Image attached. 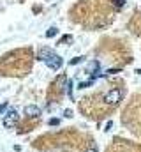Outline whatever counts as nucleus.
<instances>
[{"label":"nucleus","instance_id":"nucleus-14","mask_svg":"<svg viewBox=\"0 0 141 152\" xmlns=\"http://www.w3.org/2000/svg\"><path fill=\"white\" fill-rule=\"evenodd\" d=\"M85 152H97V149H95V147H90V149H86Z\"/></svg>","mask_w":141,"mask_h":152},{"label":"nucleus","instance_id":"nucleus-11","mask_svg":"<svg viewBox=\"0 0 141 152\" xmlns=\"http://www.w3.org/2000/svg\"><path fill=\"white\" fill-rule=\"evenodd\" d=\"M7 110V103H4V104H0V113H4Z\"/></svg>","mask_w":141,"mask_h":152},{"label":"nucleus","instance_id":"nucleus-2","mask_svg":"<svg viewBox=\"0 0 141 152\" xmlns=\"http://www.w3.org/2000/svg\"><path fill=\"white\" fill-rule=\"evenodd\" d=\"M120 101H122V90H118V88H113V90H109V92L104 94V103L106 104L116 106Z\"/></svg>","mask_w":141,"mask_h":152},{"label":"nucleus","instance_id":"nucleus-15","mask_svg":"<svg viewBox=\"0 0 141 152\" xmlns=\"http://www.w3.org/2000/svg\"><path fill=\"white\" fill-rule=\"evenodd\" d=\"M65 117H72V112L70 110H65Z\"/></svg>","mask_w":141,"mask_h":152},{"label":"nucleus","instance_id":"nucleus-4","mask_svg":"<svg viewBox=\"0 0 141 152\" xmlns=\"http://www.w3.org/2000/svg\"><path fill=\"white\" fill-rule=\"evenodd\" d=\"M25 115L30 118H37L41 115V108L37 104H28V106H25Z\"/></svg>","mask_w":141,"mask_h":152},{"label":"nucleus","instance_id":"nucleus-5","mask_svg":"<svg viewBox=\"0 0 141 152\" xmlns=\"http://www.w3.org/2000/svg\"><path fill=\"white\" fill-rule=\"evenodd\" d=\"M99 69V62L97 60H92V62H88V66H86V73H92L94 71V75H95V71Z\"/></svg>","mask_w":141,"mask_h":152},{"label":"nucleus","instance_id":"nucleus-10","mask_svg":"<svg viewBox=\"0 0 141 152\" xmlns=\"http://www.w3.org/2000/svg\"><path fill=\"white\" fill-rule=\"evenodd\" d=\"M58 124H60L58 118H49V126H58Z\"/></svg>","mask_w":141,"mask_h":152},{"label":"nucleus","instance_id":"nucleus-3","mask_svg":"<svg viewBox=\"0 0 141 152\" xmlns=\"http://www.w3.org/2000/svg\"><path fill=\"white\" fill-rule=\"evenodd\" d=\"M16 124H18V112H16V110H9L7 113L4 115V126L11 129V127H14Z\"/></svg>","mask_w":141,"mask_h":152},{"label":"nucleus","instance_id":"nucleus-9","mask_svg":"<svg viewBox=\"0 0 141 152\" xmlns=\"http://www.w3.org/2000/svg\"><path fill=\"white\" fill-rule=\"evenodd\" d=\"M111 127H113V122H111V120H108V122L104 124V131H109Z\"/></svg>","mask_w":141,"mask_h":152},{"label":"nucleus","instance_id":"nucleus-13","mask_svg":"<svg viewBox=\"0 0 141 152\" xmlns=\"http://www.w3.org/2000/svg\"><path fill=\"white\" fill-rule=\"evenodd\" d=\"M113 2H115L118 7H122V5H124V0H113Z\"/></svg>","mask_w":141,"mask_h":152},{"label":"nucleus","instance_id":"nucleus-7","mask_svg":"<svg viewBox=\"0 0 141 152\" xmlns=\"http://www.w3.org/2000/svg\"><path fill=\"white\" fill-rule=\"evenodd\" d=\"M81 60H83V57H74V58L70 60V66H76V64H79Z\"/></svg>","mask_w":141,"mask_h":152},{"label":"nucleus","instance_id":"nucleus-8","mask_svg":"<svg viewBox=\"0 0 141 152\" xmlns=\"http://www.w3.org/2000/svg\"><path fill=\"white\" fill-rule=\"evenodd\" d=\"M67 96L72 97V81H67Z\"/></svg>","mask_w":141,"mask_h":152},{"label":"nucleus","instance_id":"nucleus-6","mask_svg":"<svg viewBox=\"0 0 141 152\" xmlns=\"http://www.w3.org/2000/svg\"><path fill=\"white\" fill-rule=\"evenodd\" d=\"M57 34H58V30H57L55 27H51V28H49V30L46 32V37H55Z\"/></svg>","mask_w":141,"mask_h":152},{"label":"nucleus","instance_id":"nucleus-16","mask_svg":"<svg viewBox=\"0 0 141 152\" xmlns=\"http://www.w3.org/2000/svg\"><path fill=\"white\" fill-rule=\"evenodd\" d=\"M136 73H138V75H141V69H138V71H136Z\"/></svg>","mask_w":141,"mask_h":152},{"label":"nucleus","instance_id":"nucleus-12","mask_svg":"<svg viewBox=\"0 0 141 152\" xmlns=\"http://www.w3.org/2000/svg\"><path fill=\"white\" fill-rule=\"evenodd\" d=\"M118 73V69H109V71H106V75H116Z\"/></svg>","mask_w":141,"mask_h":152},{"label":"nucleus","instance_id":"nucleus-1","mask_svg":"<svg viewBox=\"0 0 141 152\" xmlns=\"http://www.w3.org/2000/svg\"><path fill=\"white\" fill-rule=\"evenodd\" d=\"M39 58L42 60V62H46V66L51 69V71H58L60 67H62V57H58L55 51H51V50H48V48H44V50H41L39 51Z\"/></svg>","mask_w":141,"mask_h":152}]
</instances>
